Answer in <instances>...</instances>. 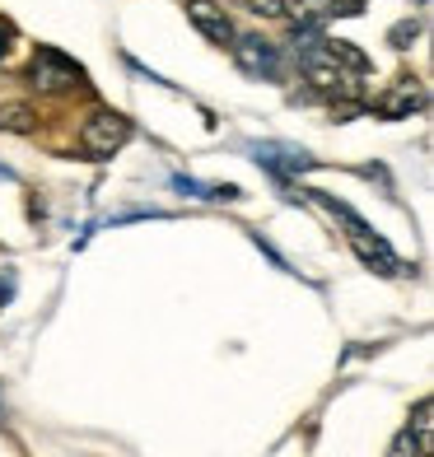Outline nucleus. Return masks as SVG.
Listing matches in <instances>:
<instances>
[{"label":"nucleus","mask_w":434,"mask_h":457,"mask_svg":"<svg viewBox=\"0 0 434 457\" xmlns=\"http://www.w3.org/2000/svg\"><path fill=\"white\" fill-rule=\"evenodd\" d=\"M5 56H10V33L0 29V66H5Z\"/></svg>","instance_id":"dca6fc26"},{"label":"nucleus","mask_w":434,"mask_h":457,"mask_svg":"<svg viewBox=\"0 0 434 457\" xmlns=\"http://www.w3.org/2000/svg\"><path fill=\"white\" fill-rule=\"evenodd\" d=\"M0 131L33 136L38 131V112L29 108V103H19V98H5V103H0Z\"/></svg>","instance_id":"9d476101"},{"label":"nucleus","mask_w":434,"mask_h":457,"mask_svg":"<svg viewBox=\"0 0 434 457\" xmlns=\"http://www.w3.org/2000/svg\"><path fill=\"white\" fill-rule=\"evenodd\" d=\"M295 56H299V71H304V79H308V89H313V94H327L332 103H360V85H355V75H346L341 66H332V61H327L322 37H318L313 47L295 52Z\"/></svg>","instance_id":"7ed1b4c3"},{"label":"nucleus","mask_w":434,"mask_h":457,"mask_svg":"<svg viewBox=\"0 0 434 457\" xmlns=\"http://www.w3.org/2000/svg\"><path fill=\"white\" fill-rule=\"evenodd\" d=\"M406 434H411V439L421 444V453H430V448H434V406H430V397H421L416 406H411Z\"/></svg>","instance_id":"9b49d317"},{"label":"nucleus","mask_w":434,"mask_h":457,"mask_svg":"<svg viewBox=\"0 0 434 457\" xmlns=\"http://www.w3.org/2000/svg\"><path fill=\"white\" fill-rule=\"evenodd\" d=\"M10 289H14V280H0V303L10 299Z\"/></svg>","instance_id":"f3484780"},{"label":"nucleus","mask_w":434,"mask_h":457,"mask_svg":"<svg viewBox=\"0 0 434 457\" xmlns=\"http://www.w3.org/2000/svg\"><path fill=\"white\" fill-rule=\"evenodd\" d=\"M318 196V205L327 215H337L341 224H346V243H350V253H355L369 271H379V276H402V257L392 253V243L383 238V234H374L350 205H341V201H332V196H322V192H313Z\"/></svg>","instance_id":"f257e3e1"},{"label":"nucleus","mask_w":434,"mask_h":457,"mask_svg":"<svg viewBox=\"0 0 434 457\" xmlns=\"http://www.w3.org/2000/svg\"><path fill=\"white\" fill-rule=\"evenodd\" d=\"M257 163H266L271 173H285V169H308L304 150L295 154V150H271V145H266V150H257Z\"/></svg>","instance_id":"f8f14e48"},{"label":"nucleus","mask_w":434,"mask_h":457,"mask_svg":"<svg viewBox=\"0 0 434 457\" xmlns=\"http://www.w3.org/2000/svg\"><path fill=\"white\" fill-rule=\"evenodd\" d=\"M188 19H192V29L205 37V43H215V47H230L234 43V19L224 14V5H215V0H188Z\"/></svg>","instance_id":"423d86ee"},{"label":"nucleus","mask_w":434,"mask_h":457,"mask_svg":"<svg viewBox=\"0 0 434 457\" xmlns=\"http://www.w3.org/2000/svg\"><path fill=\"white\" fill-rule=\"evenodd\" d=\"M425 108V89H421V79H397L392 89H383L379 98H374V112L379 117H411V112H421Z\"/></svg>","instance_id":"0eeeda50"},{"label":"nucleus","mask_w":434,"mask_h":457,"mask_svg":"<svg viewBox=\"0 0 434 457\" xmlns=\"http://www.w3.org/2000/svg\"><path fill=\"white\" fill-rule=\"evenodd\" d=\"M416 33H421V24H416V19H402V24H392L388 43H392V47H411V37H416Z\"/></svg>","instance_id":"4468645a"},{"label":"nucleus","mask_w":434,"mask_h":457,"mask_svg":"<svg viewBox=\"0 0 434 457\" xmlns=\"http://www.w3.org/2000/svg\"><path fill=\"white\" fill-rule=\"evenodd\" d=\"M322 52L332 66H341L346 75H369V56L355 47V43H346V37H322Z\"/></svg>","instance_id":"6e6552de"},{"label":"nucleus","mask_w":434,"mask_h":457,"mask_svg":"<svg viewBox=\"0 0 434 457\" xmlns=\"http://www.w3.org/2000/svg\"><path fill=\"white\" fill-rule=\"evenodd\" d=\"M247 14H262V19H285V0H238Z\"/></svg>","instance_id":"ddd939ff"},{"label":"nucleus","mask_w":434,"mask_h":457,"mask_svg":"<svg viewBox=\"0 0 434 457\" xmlns=\"http://www.w3.org/2000/svg\"><path fill=\"white\" fill-rule=\"evenodd\" d=\"M230 52H234L238 71H243L247 79H276V75H280V47L266 43V37H257V33L234 37Z\"/></svg>","instance_id":"39448f33"},{"label":"nucleus","mask_w":434,"mask_h":457,"mask_svg":"<svg viewBox=\"0 0 434 457\" xmlns=\"http://www.w3.org/2000/svg\"><path fill=\"white\" fill-rule=\"evenodd\" d=\"M337 0H285V14L295 19V29H322L332 19Z\"/></svg>","instance_id":"1a4fd4ad"},{"label":"nucleus","mask_w":434,"mask_h":457,"mask_svg":"<svg viewBox=\"0 0 434 457\" xmlns=\"http://www.w3.org/2000/svg\"><path fill=\"white\" fill-rule=\"evenodd\" d=\"M127 140H131V117L117 108H94L85 117V127H79V150H85V159H113Z\"/></svg>","instance_id":"20e7f679"},{"label":"nucleus","mask_w":434,"mask_h":457,"mask_svg":"<svg viewBox=\"0 0 434 457\" xmlns=\"http://www.w3.org/2000/svg\"><path fill=\"white\" fill-rule=\"evenodd\" d=\"M24 79H29V89H38V94H71V89H85L89 85V75H85V66L79 61H71L66 52H56V47H38L33 56H29V71H24Z\"/></svg>","instance_id":"f03ea898"},{"label":"nucleus","mask_w":434,"mask_h":457,"mask_svg":"<svg viewBox=\"0 0 434 457\" xmlns=\"http://www.w3.org/2000/svg\"><path fill=\"white\" fill-rule=\"evenodd\" d=\"M388 457H425V453H421V444H416V439H411V434L402 429L397 439H392V453H388Z\"/></svg>","instance_id":"2eb2a0df"}]
</instances>
